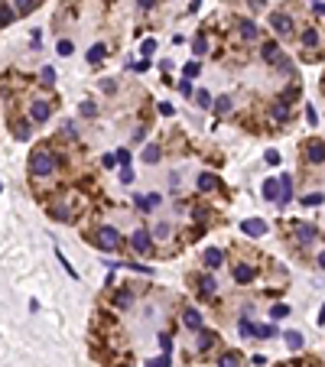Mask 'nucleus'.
<instances>
[{
	"instance_id": "c85d7f7f",
	"label": "nucleus",
	"mask_w": 325,
	"mask_h": 367,
	"mask_svg": "<svg viewBox=\"0 0 325 367\" xmlns=\"http://www.w3.org/2000/svg\"><path fill=\"white\" fill-rule=\"evenodd\" d=\"M195 104L198 107H211V94L205 91V88H198V91H195Z\"/></svg>"
},
{
	"instance_id": "ea45409f",
	"label": "nucleus",
	"mask_w": 325,
	"mask_h": 367,
	"mask_svg": "<svg viewBox=\"0 0 325 367\" xmlns=\"http://www.w3.org/2000/svg\"><path fill=\"white\" fill-rule=\"evenodd\" d=\"M156 107H160V114H163V117H172V114H176V107H172L169 101H160Z\"/></svg>"
},
{
	"instance_id": "c756f323",
	"label": "nucleus",
	"mask_w": 325,
	"mask_h": 367,
	"mask_svg": "<svg viewBox=\"0 0 325 367\" xmlns=\"http://www.w3.org/2000/svg\"><path fill=\"white\" fill-rule=\"evenodd\" d=\"M192 49H195V55H205V52H208V39H205V36H195Z\"/></svg>"
},
{
	"instance_id": "f3484780",
	"label": "nucleus",
	"mask_w": 325,
	"mask_h": 367,
	"mask_svg": "<svg viewBox=\"0 0 325 367\" xmlns=\"http://www.w3.org/2000/svg\"><path fill=\"white\" fill-rule=\"evenodd\" d=\"M273 120L276 124H286L289 120V104H286V101H276V104H273Z\"/></svg>"
},
{
	"instance_id": "09e8293b",
	"label": "nucleus",
	"mask_w": 325,
	"mask_h": 367,
	"mask_svg": "<svg viewBox=\"0 0 325 367\" xmlns=\"http://www.w3.org/2000/svg\"><path fill=\"white\" fill-rule=\"evenodd\" d=\"M137 4H140V10H153L156 0H137Z\"/></svg>"
},
{
	"instance_id": "58836bf2",
	"label": "nucleus",
	"mask_w": 325,
	"mask_h": 367,
	"mask_svg": "<svg viewBox=\"0 0 325 367\" xmlns=\"http://www.w3.org/2000/svg\"><path fill=\"white\" fill-rule=\"evenodd\" d=\"M17 140H30V124H17Z\"/></svg>"
},
{
	"instance_id": "2f4dec72",
	"label": "nucleus",
	"mask_w": 325,
	"mask_h": 367,
	"mask_svg": "<svg viewBox=\"0 0 325 367\" xmlns=\"http://www.w3.org/2000/svg\"><path fill=\"white\" fill-rule=\"evenodd\" d=\"M140 52H143V59H147V55H153V52H156V39H143Z\"/></svg>"
},
{
	"instance_id": "412c9836",
	"label": "nucleus",
	"mask_w": 325,
	"mask_h": 367,
	"mask_svg": "<svg viewBox=\"0 0 325 367\" xmlns=\"http://www.w3.org/2000/svg\"><path fill=\"white\" fill-rule=\"evenodd\" d=\"M251 280H254V270L251 267H244V263L234 267V283H251Z\"/></svg>"
},
{
	"instance_id": "7ed1b4c3",
	"label": "nucleus",
	"mask_w": 325,
	"mask_h": 367,
	"mask_svg": "<svg viewBox=\"0 0 325 367\" xmlns=\"http://www.w3.org/2000/svg\"><path fill=\"white\" fill-rule=\"evenodd\" d=\"M270 26L276 30V36H289V33H293V17H289V13H273Z\"/></svg>"
},
{
	"instance_id": "5701e85b",
	"label": "nucleus",
	"mask_w": 325,
	"mask_h": 367,
	"mask_svg": "<svg viewBox=\"0 0 325 367\" xmlns=\"http://www.w3.org/2000/svg\"><path fill=\"white\" fill-rule=\"evenodd\" d=\"M211 344H215V331H198V351H208Z\"/></svg>"
},
{
	"instance_id": "7c9ffc66",
	"label": "nucleus",
	"mask_w": 325,
	"mask_h": 367,
	"mask_svg": "<svg viewBox=\"0 0 325 367\" xmlns=\"http://www.w3.org/2000/svg\"><path fill=\"white\" fill-rule=\"evenodd\" d=\"M185 78H198V72H202V65H198V62H185Z\"/></svg>"
},
{
	"instance_id": "dca6fc26",
	"label": "nucleus",
	"mask_w": 325,
	"mask_h": 367,
	"mask_svg": "<svg viewBox=\"0 0 325 367\" xmlns=\"http://www.w3.org/2000/svg\"><path fill=\"white\" fill-rule=\"evenodd\" d=\"M198 189H202V192H215V189H218V176L202 172V176H198Z\"/></svg>"
},
{
	"instance_id": "6e6d98bb",
	"label": "nucleus",
	"mask_w": 325,
	"mask_h": 367,
	"mask_svg": "<svg viewBox=\"0 0 325 367\" xmlns=\"http://www.w3.org/2000/svg\"><path fill=\"white\" fill-rule=\"evenodd\" d=\"M198 7H202V0H192V7H189V10H192V13H195V10H198Z\"/></svg>"
},
{
	"instance_id": "c03bdc74",
	"label": "nucleus",
	"mask_w": 325,
	"mask_h": 367,
	"mask_svg": "<svg viewBox=\"0 0 325 367\" xmlns=\"http://www.w3.org/2000/svg\"><path fill=\"white\" fill-rule=\"evenodd\" d=\"M130 302H134V296H130V293H121V296H117V306H121V309H127Z\"/></svg>"
},
{
	"instance_id": "a18cd8bd",
	"label": "nucleus",
	"mask_w": 325,
	"mask_h": 367,
	"mask_svg": "<svg viewBox=\"0 0 325 367\" xmlns=\"http://www.w3.org/2000/svg\"><path fill=\"white\" fill-rule=\"evenodd\" d=\"M264 159H267L270 166H276V163H280V153H276V150H267V153H264Z\"/></svg>"
},
{
	"instance_id": "a878e982",
	"label": "nucleus",
	"mask_w": 325,
	"mask_h": 367,
	"mask_svg": "<svg viewBox=\"0 0 325 367\" xmlns=\"http://www.w3.org/2000/svg\"><path fill=\"white\" fill-rule=\"evenodd\" d=\"M211 110H215V114H228V110H231V98H228V94H221L218 101H211Z\"/></svg>"
},
{
	"instance_id": "473e14b6",
	"label": "nucleus",
	"mask_w": 325,
	"mask_h": 367,
	"mask_svg": "<svg viewBox=\"0 0 325 367\" xmlns=\"http://www.w3.org/2000/svg\"><path fill=\"white\" fill-rule=\"evenodd\" d=\"M94 114H98L94 101H81V117H94Z\"/></svg>"
},
{
	"instance_id": "8fccbe9b",
	"label": "nucleus",
	"mask_w": 325,
	"mask_h": 367,
	"mask_svg": "<svg viewBox=\"0 0 325 367\" xmlns=\"http://www.w3.org/2000/svg\"><path fill=\"white\" fill-rule=\"evenodd\" d=\"M179 91H182L185 98H192V85H189V81H182V85H179Z\"/></svg>"
},
{
	"instance_id": "2eb2a0df",
	"label": "nucleus",
	"mask_w": 325,
	"mask_h": 367,
	"mask_svg": "<svg viewBox=\"0 0 325 367\" xmlns=\"http://www.w3.org/2000/svg\"><path fill=\"white\" fill-rule=\"evenodd\" d=\"M198 289H202V296H215V289H218V283H215V276H198Z\"/></svg>"
},
{
	"instance_id": "49530a36",
	"label": "nucleus",
	"mask_w": 325,
	"mask_h": 367,
	"mask_svg": "<svg viewBox=\"0 0 325 367\" xmlns=\"http://www.w3.org/2000/svg\"><path fill=\"white\" fill-rule=\"evenodd\" d=\"M302 202H306V205H322V195H319V192H315V195H306V198H302Z\"/></svg>"
},
{
	"instance_id": "9b49d317",
	"label": "nucleus",
	"mask_w": 325,
	"mask_h": 367,
	"mask_svg": "<svg viewBox=\"0 0 325 367\" xmlns=\"http://www.w3.org/2000/svg\"><path fill=\"white\" fill-rule=\"evenodd\" d=\"M289 198H293V179L283 176V179H280V198H276V205H286Z\"/></svg>"
},
{
	"instance_id": "b1692460",
	"label": "nucleus",
	"mask_w": 325,
	"mask_h": 367,
	"mask_svg": "<svg viewBox=\"0 0 325 367\" xmlns=\"http://www.w3.org/2000/svg\"><path fill=\"white\" fill-rule=\"evenodd\" d=\"M160 147L156 143H150V147H143V163H160Z\"/></svg>"
},
{
	"instance_id": "ddd939ff",
	"label": "nucleus",
	"mask_w": 325,
	"mask_h": 367,
	"mask_svg": "<svg viewBox=\"0 0 325 367\" xmlns=\"http://www.w3.org/2000/svg\"><path fill=\"white\" fill-rule=\"evenodd\" d=\"M280 55H283V52H280V46H276L273 39H270V43H264V49H260V59H264V62H270V65H273L276 59H280Z\"/></svg>"
},
{
	"instance_id": "79ce46f5",
	"label": "nucleus",
	"mask_w": 325,
	"mask_h": 367,
	"mask_svg": "<svg viewBox=\"0 0 325 367\" xmlns=\"http://www.w3.org/2000/svg\"><path fill=\"white\" fill-rule=\"evenodd\" d=\"M72 49H75V46L68 43V39H59V55H72Z\"/></svg>"
},
{
	"instance_id": "f257e3e1",
	"label": "nucleus",
	"mask_w": 325,
	"mask_h": 367,
	"mask_svg": "<svg viewBox=\"0 0 325 367\" xmlns=\"http://www.w3.org/2000/svg\"><path fill=\"white\" fill-rule=\"evenodd\" d=\"M55 166H59V159H55L52 153H46V150H36V153L30 156L33 176H49V172H55Z\"/></svg>"
},
{
	"instance_id": "37998d69",
	"label": "nucleus",
	"mask_w": 325,
	"mask_h": 367,
	"mask_svg": "<svg viewBox=\"0 0 325 367\" xmlns=\"http://www.w3.org/2000/svg\"><path fill=\"white\" fill-rule=\"evenodd\" d=\"M160 348H163V354H169V351H172V338L169 335H160Z\"/></svg>"
},
{
	"instance_id": "72a5a7b5",
	"label": "nucleus",
	"mask_w": 325,
	"mask_h": 367,
	"mask_svg": "<svg viewBox=\"0 0 325 367\" xmlns=\"http://www.w3.org/2000/svg\"><path fill=\"white\" fill-rule=\"evenodd\" d=\"M43 85H55V68L52 65L43 68Z\"/></svg>"
},
{
	"instance_id": "4468645a",
	"label": "nucleus",
	"mask_w": 325,
	"mask_h": 367,
	"mask_svg": "<svg viewBox=\"0 0 325 367\" xmlns=\"http://www.w3.org/2000/svg\"><path fill=\"white\" fill-rule=\"evenodd\" d=\"M241 36H244L247 39V43H254V39H257L260 36V30H257V23H251V20H241Z\"/></svg>"
},
{
	"instance_id": "3c124183",
	"label": "nucleus",
	"mask_w": 325,
	"mask_h": 367,
	"mask_svg": "<svg viewBox=\"0 0 325 367\" xmlns=\"http://www.w3.org/2000/svg\"><path fill=\"white\" fill-rule=\"evenodd\" d=\"M306 120H309V124H319V114H315V110L309 107V110H306Z\"/></svg>"
},
{
	"instance_id": "6e6552de",
	"label": "nucleus",
	"mask_w": 325,
	"mask_h": 367,
	"mask_svg": "<svg viewBox=\"0 0 325 367\" xmlns=\"http://www.w3.org/2000/svg\"><path fill=\"white\" fill-rule=\"evenodd\" d=\"M49 114H52V107L46 104V101H36V104L30 107V120H36V124H46V120H49Z\"/></svg>"
},
{
	"instance_id": "cd10ccee",
	"label": "nucleus",
	"mask_w": 325,
	"mask_h": 367,
	"mask_svg": "<svg viewBox=\"0 0 325 367\" xmlns=\"http://www.w3.org/2000/svg\"><path fill=\"white\" fill-rule=\"evenodd\" d=\"M302 46H306V49L319 46V33H315V30H306V33H302Z\"/></svg>"
},
{
	"instance_id": "c9c22d12",
	"label": "nucleus",
	"mask_w": 325,
	"mask_h": 367,
	"mask_svg": "<svg viewBox=\"0 0 325 367\" xmlns=\"http://www.w3.org/2000/svg\"><path fill=\"white\" fill-rule=\"evenodd\" d=\"M147 367H169V354H160L153 361H147Z\"/></svg>"
},
{
	"instance_id": "aec40b11",
	"label": "nucleus",
	"mask_w": 325,
	"mask_h": 367,
	"mask_svg": "<svg viewBox=\"0 0 325 367\" xmlns=\"http://www.w3.org/2000/svg\"><path fill=\"white\" fill-rule=\"evenodd\" d=\"M238 331H241L244 338H257V325H254L251 318H241V322H238Z\"/></svg>"
},
{
	"instance_id": "e433bc0d",
	"label": "nucleus",
	"mask_w": 325,
	"mask_h": 367,
	"mask_svg": "<svg viewBox=\"0 0 325 367\" xmlns=\"http://www.w3.org/2000/svg\"><path fill=\"white\" fill-rule=\"evenodd\" d=\"M270 335H276L273 325H257V338H270Z\"/></svg>"
},
{
	"instance_id": "393cba45",
	"label": "nucleus",
	"mask_w": 325,
	"mask_h": 367,
	"mask_svg": "<svg viewBox=\"0 0 325 367\" xmlns=\"http://www.w3.org/2000/svg\"><path fill=\"white\" fill-rule=\"evenodd\" d=\"M104 52H107L104 43H94L91 49H88V62H101V59H104Z\"/></svg>"
},
{
	"instance_id": "f03ea898",
	"label": "nucleus",
	"mask_w": 325,
	"mask_h": 367,
	"mask_svg": "<svg viewBox=\"0 0 325 367\" xmlns=\"http://www.w3.org/2000/svg\"><path fill=\"white\" fill-rule=\"evenodd\" d=\"M121 231H117V227H111V224H104L98 231V237H94V244L101 247V251H117V247H121Z\"/></svg>"
},
{
	"instance_id": "4c0bfd02",
	"label": "nucleus",
	"mask_w": 325,
	"mask_h": 367,
	"mask_svg": "<svg viewBox=\"0 0 325 367\" xmlns=\"http://www.w3.org/2000/svg\"><path fill=\"white\" fill-rule=\"evenodd\" d=\"M114 159H117V166H130V153H127V150H117Z\"/></svg>"
},
{
	"instance_id": "bb28decb",
	"label": "nucleus",
	"mask_w": 325,
	"mask_h": 367,
	"mask_svg": "<svg viewBox=\"0 0 325 367\" xmlns=\"http://www.w3.org/2000/svg\"><path fill=\"white\" fill-rule=\"evenodd\" d=\"M156 205H160V195H137V208H156Z\"/></svg>"
},
{
	"instance_id": "f8f14e48",
	"label": "nucleus",
	"mask_w": 325,
	"mask_h": 367,
	"mask_svg": "<svg viewBox=\"0 0 325 367\" xmlns=\"http://www.w3.org/2000/svg\"><path fill=\"white\" fill-rule=\"evenodd\" d=\"M260 195H264L267 202H276V198H280V179H267V182H264V192H260Z\"/></svg>"
},
{
	"instance_id": "f704fd0d",
	"label": "nucleus",
	"mask_w": 325,
	"mask_h": 367,
	"mask_svg": "<svg viewBox=\"0 0 325 367\" xmlns=\"http://www.w3.org/2000/svg\"><path fill=\"white\" fill-rule=\"evenodd\" d=\"M270 315H273V318H286V315H289V306H283V302H280V306L270 309Z\"/></svg>"
},
{
	"instance_id": "a211bd4d",
	"label": "nucleus",
	"mask_w": 325,
	"mask_h": 367,
	"mask_svg": "<svg viewBox=\"0 0 325 367\" xmlns=\"http://www.w3.org/2000/svg\"><path fill=\"white\" fill-rule=\"evenodd\" d=\"M218 367H241V354L238 351H225V354L218 357Z\"/></svg>"
},
{
	"instance_id": "603ef678",
	"label": "nucleus",
	"mask_w": 325,
	"mask_h": 367,
	"mask_svg": "<svg viewBox=\"0 0 325 367\" xmlns=\"http://www.w3.org/2000/svg\"><path fill=\"white\" fill-rule=\"evenodd\" d=\"M134 68H137V72H147V68H150V59H140V62H137Z\"/></svg>"
},
{
	"instance_id": "4be33fe9",
	"label": "nucleus",
	"mask_w": 325,
	"mask_h": 367,
	"mask_svg": "<svg viewBox=\"0 0 325 367\" xmlns=\"http://www.w3.org/2000/svg\"><path fill=\"white\" fill-rule=\"evenodd\" d=\"M283 341H286L289 351H299L302 348V335H299V331H286V335H283Z\"/></svg>"
},
{
	"instance_id": "de8ad7c7",
	"label": "nucleus",
	"mask_w": 325,
	"mask_h": 367,
	"mask_svg": "<svg viewBox=\"0 0 325 367\" xmlns=\"http://www.w3.org/2000/svg\"><path fill=\"white\" fill-rule=\"evenodd\" d=\"M52 218H55V221H68V211H62V208H52Z\"/></svg>"
},
{
	"instance_id": "13d9d810",
	"label": "nucleus",
	"mask_w": 325,
	"mask_h": 367,
	"mask_svg": "<svg viewBox=\"0 0 325 367\" xmlns=\"http://www.w3.org/2000/svg\"><path fill=\"white\" fill-rule=\"evenodd\" d=\"M319 322H322V325H325V306H322V312H319Z\"/></svg>"
},
{
	"instance_id": "9d476101",
	"label": "nucleus",
	"mask_w": 325,
	"mask_h": 367,
	"mask_svg": "<svg viewBox=\"0 0 325 367\" xmlns=\"http://www.w3.org/2000/svg\"><path fill=\"white\" fill-rule=\"evenodd\" d=\"M182 322H185V328H195V331H202V312H198V309H185L182 312Z\"/></svg>"
},
{
	"instance_id": "864d4df0",
	"label": "nucleus",
	"mask_w": 325,
	"mask_h": 367,
	"mask_svg": "<svg viewBox=\"0 0 325 367\" xmlns=\"http://www.w3.org/2000/svg\"><path fill=\"white\" fill-rule=\"evenodd\" d=\"M104 166H107V169H114V166H117V159H114V153H107V156H104Z\"/></svg>"
},
{
	"instance_id": "39448f33",
	"label": "nucleus",
	"mask_w": 325,
	"mask_h": 367,
	"mask_svg": "<svg viewBox=\"0 0 325 367\" xmlns=\"http://www.w3.org/2000/svg\"><path fill=\"white\" fill-rule=\"evenodd\" d=\"M241 231H244L247 237H264V234H267V221L247 218V221H241Z\"/></svg>"
},
{
	"instance_id": "20e7f679",
	"label": "nucleus",
	"mask_w": 325,
	"mask_h": 367,
	"mask_svg": "<svg viewBox=\"0 0 325 367\" xmlns=\"http://www.w3.org/2000/svg\"><path fill=\"white\" fill-rule=\"evenodd\" d=\"M130 247H134L137 254H150V247H153V237H150V231H134V237H130Z\"/></svg>"
},
{
	"instance_id": "6ab92c4d",
	"label": "nucleus",
	"mask_w": 325,
	"mask_h": 367,
	"mask_svg": "<svg viewBox=\"0 0 325 367\" xmlns=\"http://www.w3.org/2000/svg\"><path fill=\"white\" fill-rule=\"evenodd\" d=\"M13 4H17V7H13V13L26 17V13H33V10H36V4H39V0H13Z\"/></svg>"
},
{
	"instance_id": "1a4fd4ad",
	"label": "nucleus",
	"mask_w": 325,
	"mask_h": 367,
	"mask_svg": "<svg viewBox=\"0 0 325 367\" xmlns=\"http://www.w3.org/2000/svg\"><path fill=\"white\" fill-rule=\"evenodd\" d=\"M296 237H299V244H312V240H315V224L299 221V224H296Z\"/></svg>"
},
{
	"instance_id": "a19ab883",
	"label": "nucleus",
	"mask_w": 325,
	"mask_h": 367,
	"mask_svg": "<svg viewBox=\"0 0 325 367\" xmlns=\"http://www.w3.org/2000/svg\"><path fill=\"white\" fill-rule=\"evenodd\" d=\"M121 182H124V185L134 182V172H130V166H121Z\"/></svg>"
},
{
	"instance_id": "423d86ee",
	"label": "nucleus",
	"mask_w": 325,
	"mask_h": 367,
	"mask_svg": "<svg viewBox=\"0 0 325 367\" xmlns=\"http://www.w3.org/2000/svg\"><path fill=\"white\" fill-rule=\"evenodd\" d=\"M202 260H205V267H208V270H218L221 263H225V251H221V247H208V251L202 254Z\"/></svg>"
},
{
	"instance_id": "0eeeda50",
	"label": "nucleus",
	"mask_w": 325,
	"mask_h": 367,
	"mask_svg": "<svg viewBox=\"0 0 325 367\" xmlns=\"http://www.w3.org/2000/svg\"><path fill=\"white\" fill-rule=\"evenodd\" d=\"M306 159H309V163H315V166L325 163V143H322V140H312V143L306 147Z\"/></svg>"
},
{
	"instance_id": "5fc2aeb1",
	"label": "nucleus",
	"mask_w": 325,
	"mask_h": 367,
	"mask_svg": "<svg viewBox=\"0 0 325 367\" xmlns=\"http://www.w3.org/2000/svg\"><path fill=\"white\" fill-rule=\"evenodd\" d=\"M247 4H251V7H254V10H260V7H264V4H267V0H247Z\"/></svg>"
},
{
	"instance_id": "4d7b16f0",
	"label": "nucleus",
	"mask_w": 325,
	"mask_h": 367,
	"mask_svg": "<svg viewBox=\"0 0 325 367\" xmlns=\"http://www.w3.org/2000/svg\"><path fill=\"white\" fill-rule=\"evenodd\" d=\"M319 267H322V270H325V251H322V254H319Z\"/></svg>"
}]
</instances>
